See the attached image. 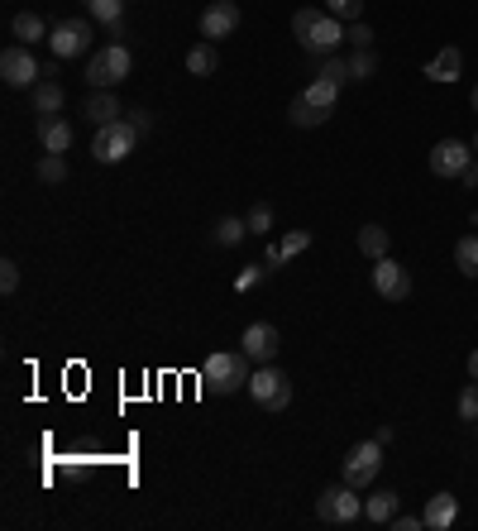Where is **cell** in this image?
I'll use <instances>...</instances> for the list:
<instances>
[{"label":"cell","mask_w":478,"mask_h":531,"mask_svg":"<svg viewBox=\"0 0 478 531\" xmlns=\"http://www.w3.org/2000/svg\"><path fill=\"white\" fill-rule=\"evenodd\" d=\"M316 517L330 522V527H349V522H359V517H364V498H359V488L345 484V479H340V488L330 484L326 493L316 498Z\"/></svg>","instance_id":"4"},{"label":"cell","mask_w":478,"mask_h":531,"mask_svg":"<svg viewBox=\"0 0 478 531\" xmlns=\"http://www.w3.org/2000/svg\"><path fill=\"white\" fill-rule=\"evenodd\" d=\"M397 508H402V498H397L392 488H378L373 498H364V517H369L373 527H378V522H392V517H397Z\"/></svg>","instance_id":"20"},{"label":"cell","mask_w":478,"mask_h":531,"mask_svg":"<svg viewBox=\"0 0 478 531\" xmlns=\"http://www.w3.org/2000/svg\"><path fill=\"white\" fill-rule=\"evenodd\" d=\"M306 249H311V230H287V240H283L287 259H297V254H306Z\"/></svg>","instance_id":"34"},{"label":"cell","mask_w":478,"mask_h":531,"mask_svg":"<svg viewBox=\"0 0 478 531\" xmlns=\"http://www.w3.org/2000/svg\"><path fill=\"white\" fill-rule=\"evenodd\" d=\"M244 235H249V221H244V216H220V225L211 230V240H216L220 249H235Z\"/></svg>","instance_id":"25"},{"label":"cell","mask_w":478,"mask_h":531,"mask_svg":"<svg viewBox=\"0 0 478 531\" xmlns=\"http://www.w3.org/2000/svg\"><path fill=\"white\" fill-rule=\"evenodd\" d=\"M130 120H134V130L139 134H149V125H153V115L144 111V106H139V111H130Z\"/></svg>","instance_id":"39"},{"label":"cell","mask_w":478,"mask_h":531,"mask_svg":"<svg viewBox=\"0 0 478 531\" xmlns=\"http://www.w3.org/2000/svg\"><path fill=\"white\" fill-rule=\"evenodd\" d=\"M349 44H354V48H373V29L364 20L349 24Z\"/></svg>","instance_id":"36"},{"label":"cell","mask_w":478,"mask_h":531,"mask_svg":"<svg viewBox=\"0 0 478 531\" xmlns=\"http://www.w3.org/2000/svg\"><path fill=\"white\" fill-rule=\"evenodd\" d=\"M244 221H249V235H259V240H263V235L273 230V206H268V201H259V206L244 216Z\"/></svg>","instance_id":"31"},{"label":"cell","mask_w":478,"mask_h":531,"mask_svg":"<svg viewBox=\"0 0 478 531\" xmlns=\"http://www.w3.org/2000/svg\"><path fill=\"white\" fill-rule=\"evenodd\" d=\"M187 72H192V77H216L220 72V53L211 39H201V44L187 53Z\"/></svg>","instance_id":"22"},{"label":"cell","mask_w":478,"mask_h":531,"mask_svg":"<svg viewBox=\"0 0 478 531\" xmlns=\"http://www.w3.org/2000/svg\"><path fill=\"white\" fill-rule=\"evenodd\" d=\"M373 72H378V53H373V48H354V58H349V82H373Z\"/></svg>","instance_id":"27"},{"label":"cell","mask_w":478,"mask_h":531,"mask_svg":"<svg viewBox=\"0 0 478 531\" xmlns=\"http://www.w3.org/2000/svg\"><path fill=\"white\" fill-rule=\"evenodd\" d=\"M283 264H287L283 244H268V249H263V268H268V273H273V268H283Z\"/></svg>","instance_id":"38"},{"label":"cell","mask_w":478,"mask_h":531,"mask_svg":"<svg viewBox=\"0 0 478 531\" xmlns=\"http://www.w3.org/2000/svg\"><path fill=\"white\" fill-rule=\"evenodd\" d=\"M469 101H474V111H478V82H474V96H469Z\"/></svg>","instance_id":"42"},{"label":"cell","mask_w":478,"mask_h":531,"mask_svg":"<svg viewBox=\"0 0 478 531\" xmlns=\"http://www.w3.org/2000/svg\"><path fill=\"white\" fill-rule=\"evenodd\" d=\"M87 15L101 24H115L125 20V0H87Z\"/></svg>","instance_id":"29"},{"label":"cell","mask_w":478,"mask_h":531,"mask_svg":"<svg viewBox=\"0 0 478 531\" xmlns=\"http://www.w3.org/2000/svg\"><path fill=\"white\" fill-rule=\"evenodd\" d=\"M29 101H34V115H58L63 111V87L53 77H44L39 87H29Z\"/></svg>","instance_id":"21"},{"label":"cell","mask_w":478,"mask_h":531,"mask_svg":"<svg viewBox=\"0 0 478 531\" xmlns=\"http://www.w3.org/2000/svg\"><path fill=\"white\" fill-rule=\"evenodd\" d=\"M239 350L249 354L254 364H273L278 350H283V335H278V326H268V321H254V326H244V335H239Z\"/></svg>","instance_id":"12"},{"label":"cell","mask_w":478,"mask_h":531,"mask_svg":"<svg viewBox=\"0 0 478 531\" xmlns=\"http://www.w3.org/2000/svg\"><path fill=\"white\" fill-rule=\"evenodd\" d=\"M249 374H254V359L244 350H216L201 364V388L216 398H230L239 388H249Z\"/></svg>","instance_id":"2"},{"label":"cell","mask_w":478,"mask_h":531,"mask_svg":"<svg viewBox=\"0 0 478 531\" xmlns=\"http://www.w3.org/2000/svg\"><path fill=\"white\" fill-rule=\"evenodd\" d=\"M455 268L464 278H478V235H459L455 240Z\"/></svg>","instance_id":"26"},{"label":"cell","mask_w":478,"mask_h":531,"mask_svg":"<svg viewBox=\"0 0 478 531\" xmlns=\"http://www.w3.org/2000/svg\"><path fill=\"white\" fill-rule=\"evenodd\" d=\"M249 398L259 402L263 412H283L287 402H292V378H287L278 364H259V369L249 374Z\"/></svg>","instance_id":"6"},{"label":"cell","mask_w":478,"mask_h":531,"mask_svg":"<svg viewBox=\"0 0 478 531\" xmlns=\"http://www.w3.org/2000/svg\"><path fill=\"white\" fill-rule=\"evenodd\" d=\"M10 29H15V39H20V44H39V39H48V34H53V29H48L44 20H39V15H34V10H24V15H15V24H10Z\"/></svg>","instance_id":"23"},{"label":"cell","mask_w":478,"mask_h":531,"mask_svg":"<svg viewBox=\"0 0 478 531\" xmlns=\"http://www.w3.org/2000/svg\"><path fill=\"white\" fill-rule=\"evenodd\" d=\"M426 163H431L435 177H445V182H459V177H464V168L474 163V144H464V139H440L431 154H426Z\"/></svg>","instance_id":"10"},{"label":"cell","mask_w":478,"mask_h":531,"mask_svg":"<svg viewBox=\"0 0 478 531\" xmlns=\"http://www.w3.org/2000/svg\"><path fill=\"white\" fill-rule=\"evenodd\" d=\"M392 527H397V531H421V527H426V517H416V512H397V517H392Z\"/></svg>","instance_id":"37"},{"label":"cell","mask_w":478,"mask_h":531,"mask_svg":"<svg viewBox=\"0 0 478 531\" xmlns=\"http://www.w3.org/2000/svg\"><path fill=\"white\" fill-rule=\"evenodd\" d=\"M378 469H383V441H359L345 450V460H340V479L354 488H369L378 479Z\"/></svg>","instance_id":"7"},{"label":"cell","mask_w":478,"mask_h":531,"mask_svg":"<svg viewBox=\"0 0 478 531\" xmlns=\"http://www.w3.org/2000/svg\"><path fill=\"white\" fill-rule=\"evenodd\" d=\"M373 292H378L383 302H407V297H412V268H402L392 254L373 259Z\"/></svg>","instance_id":"9"},{"label":"cell","mask_w":478,"mask_h":531,"mask_svg":"<svg viewBox=\"0 0 478 531\" xmlns=\"http://www.w3.org/2000/svg\"><path fill=\"white\" fill-rule=\"evenodd\" d=\"M201 39H211V44H220V39H230L239 29V5L235 0H211L206 10H201Z\"/></svg>","instance_id":"13"},{"label":"cell","mask_w":478,"mask_h":531,"mask_svg":"<svg viewBox=\"0 0 478 531\" xmlns=\"http://www.w3.org/2000/svg\"><path fill=\"white\" fill-rule=\"evenodd\" d=\"M287 115H292V125H297V130H321V125L330 120V111H326V106H311L306 96H292V106H287Z\"/></svg>","instance_id":"19"},{"label":"cell","mask_w":478,"mask_h":531,"mask_svg":"<svg viewBox=\"0 0 478 531\" xmlns=\"http://www.w3.org/2000/svg\"><path fill=\"white\" fill-rule=\"evenodd\" d=\"M130 72H134V53H130V48H125V44H106L96 58H91L87 82H91V91H115Z\"/></svg>","instance_id":"3"},{"label":"cell","mask_w":478,"mask_h":531,"mask_svg":"<svg viewBox=\"0 0 478 531\" xmlns=\"http://www.w3.org/2000/svg\"><path fill=\"white\" fill-rule=\"evenodd\" d=\"M326 10L335 15V20H345V24L364 20V0H326Z\"/></svg>","instance_id":"30"},{"label":"cell","mask_w":478,"mask_h":531,"mask_svg":"<svg viewBox=\"0 0 478 531\" xmlns=\"http://www.w3.org/2000/svg\"><path fill=\"white\" fill-rule=\"evenodd\" d=\"M459 72H464V53H459L455 44L440 48L431 63L421 67V77H426V82H459Z\"/></svg>","instance_id":"15"},{"label":"cell","mask_w":478,"mask_h":531,"mask_svg":"<svg viewBox=\"0 0 478 531\" xmlns=\"http://www.w3.org/2000/svg\"><path fill=\"white\" fill-rule=\"evenodd\" d=\"M263 273H268V268H259V264L239 268V278H235V292H249V288H259V283H263Z\"/></svg>","instance_id":"35"},{"label":"cell","mask_w":478,"mask_h":531,"mask_svg":"<svg viewBox=\"0 0 478 531\" xmlns=\"http://www.w3.org/2000/svg\"><path fill=\"white\" fill-rule=\"evenodd\" d=\"M134 144H139V130H134V120H110V125H101L96 130V139H91V154H96V163H125V158L134 154Z\"/></svg>","instance_id":"5"},{"label":"cell","mask_w":478,"mask_h":531,"mask_svg":"<svg viewBox=\"0 0 478 531\" xmlns=\"http://www.w3.org/2000/svg\"><path fill=\"white\" fill-rule=\"evenodd\" d=\"M82 115L101 130V125H110V120H120L125 111H120V96H115V91H91L87 101H82Z\"/></svg>","instance_id":"17"},{"label":"cell","mask_w":478,"mask_h":531,"mask_svg":"<svg viewBox=\"0 0 478 531\" xmlns=\"http://www.w3.org/2000/svg\"><path fill=\"white\" fill-rule=\"evenodd\" d=\"M426 531H450L459 522V498L455 493H435V498H426Z\"/></svg>","instance_id":"14"},{"label":"cell","mask_w":478,"mask_h":531,"mask_svg":"<svg viewBox=\"0 0 478 531\" xmlns=\"http://www.w3.org/2000/svg\"><path fill=\"white\" fill-rule=\"evenodd\" d=\"M388 249H392V235L383 225H364V230H359V254H364V259H383Z\"/></svg>","instance_id":"24"},{"label":"cell","mask_w":478,"mask_h":531,"mask_svg":"<svg viewBox=\"0 0 478 531\" xmlns=\"http://www.w3.org/2000/svg\"><path fill=\"white\" fill-rule=\"evenodd\" d=\"M469 378H474V383H478V350L469 354Z\"/></svg>","instance_id":"41"},{"label":"cell","mask_w":478,"mask_h":531,"mask_svg":"<svg viewBox=\"0 0 478 531\" xmlns=\"http://www.w3.org/2000/svg\"><path fill=\"white\" fill-rule=\"evenodd\" d=\"M455 412H459V421H478V383H464Z\"/></svg>","instance_id":"32"},{"label":"cell","mask_w":478,"mask_h":531,"mask_svg":"<svg viewBox=\"0 0 478 531\" xmlns=\"http://www.w3.org/2000/svg\"><path fill=\"white\" fill-rule=\"evenodd\" d=\"M39 182H48V187L67 182V154H44L39 158Z\"/></svg>","instance_id":"28"},{"label":"cell","mask_w":478,"mask_h":531,"mask_svg":"<svg viewBox=\"0 0 478 531\" xmlns=\"http://www.w3.org/2000/svg\"><path fill=\"white\" fill-rule=\"evenodd\" d=\"M0 77H5V87H39L44 82V67H39V58H34V48L29 44H10L5 53H0Z\"/></svg>","instance_id":"8"},{"label":"cell","mask_w":478,"mask_h":531,"mask_svg":"<svg viewBox=\"0 0 478 531\" xmlns=\"http://www.w3.org/2000/svg\"><path fill=\"white\" fill-rule=\"evenodd\" d=\"M292 34H297L302 53H311V58H335V48L349 39L345 20H335L330 10H316V5H302L292 15Z\"/></svg>","instance_id":"1"},{"label":"cell","mask_w":478,"mask_h":531,"mask_svg":"<svg viewBox=\"0 0 478 531\" xmlns=\"http://www.w3.org/2000/svg\"><path fill=\"white\" fill-rule=\"evenodd\" d=\"M39 144H44V154H67L72 149V125L63 115H39Z\"/></svg>","instance_id":"16"},{"label":"cell","mask_w":478,"mask_h":531,"mask_svg":"<svg viewBox=\"0 0 478 531\" xmlns=\"http://www.w3.org/2000/svg\"><path fill=\"white\" fill-rule=\"evenodd\" d=\"M459 182H464V187H478V158L464 168V177H459Z\"/></svg>","instance_id":"40"},{"label":"cell","mask_w":478,"mask_h":531,"mask_svg":"<svg viewBox=\"0 0 478 531\" xmlns=\"http://www.w3.org/2000/svg\"><path fill=\"white\" fill-rule=\"evenodd\" d=\"M474 158H478V134H474Z\"/></svg>","instance_id":"43"},{"label":"cell","mask_w":478,"mask_h":531,"mask_svg":"<svg viewBox=\"0 0 478 531\" xmlns=\"http://www.w3.org/2000/svg\"><path fill=\"white\" fill-rule=\"evenodd\" d=\"M91 44H96V34H91V20H63L53 24V34H48V48H53V58H82V53H91Z\"/></svg>","instance_id":"11"},{"label":"cell","mask_w":478,"mask_h":531,"mask_svg":"<svg viewBox=\"0 0 478 531\" xmlns=\"http://www.w3.org/2000/svg\"><path fill=\"white\" fill-rule=\"evenodd\" d=\"M15 288H20V264L15 259H0V292L15 297Z\"/></svg>","instance_id":"33"},{"label":"cell","mask_w":478,"mask_h":531,"mask_svg":"<svg viewBox=\"0 0 478 531\" xmlns=\"http://www.w3.org/2000/svg\"><path fill=\"white\" fill-rule=\"evenodd\" d=\"M340 91H345V77H330V72H316L311 82H306V101L311 106H326V111H335V101H340Z\"/></svg>","instance_id":"18"}]
</instances>
